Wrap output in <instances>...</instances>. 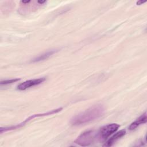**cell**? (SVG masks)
I'll use <instances>...</instances> for the list:
<instances>
[{
	"label": "cell",
	"mask_w": 147,
	"mask_h": 147,
	"mask_svg": "<svg viewBox=\"0 0 147 147\" xmlns=\"http://www.w3.org/2000/svg\"><path fill=\"white\" fill-rule=\"evenodd\" d=\"M105 108L101 105L93 106L72 118L71 123L74 126L82 125L100 118L105 113Z\"/></svg>",
	"instance_id": "1"
},
{
	"label": "cell",
	"mask_w": 147,
	"mask_h": 147,
	"mask_svg": "<svg viewBox=\"0 0 147 147\" xmlns=\"http://www.w3.org/2000/svg\"><path fill=\"white\" fill-rule=\"evenodd\" d=\"M96 138H98V132L90 130L82 133L74 141V142L82 146H87L92 144Z\"/></svg>",
	"instance_id": "2"
},
{
	"label": "cell",
	"mask_w": 147,
	"mask_h": 147,
	"mask_svg": "<svg viewBox=\"0 0 147 147\" xmlns=\"http://www.w3.org/2000/svg\"><path fill=\"white\" fill-rule=\"evenodd\" d=\"M61 110H62V107H60V108H58V109H55V110H51V111H48V112H47V113L32 115L31 116H30V117H29L28 118H26L25 121H24L22 122H21V123H20L18 124V125H15V126H10V127H1V128L0 132H1V133H2L3 132H5V131H9V130H14V129H16L20 128V127L23 126L24 125H25L26 123L28 122L29 121H30V120L34 119V118H36V117H42V116L49 115H52V114H56V113H59V111H60Z\"/></svg>",
	"instance_id": "3"
},
{
	"label": "cell",
	"mask_w": 147,
	"mask_h": 147,
	"mask_svg": "<svg viewBox=\"0 0 147 147\" xmlns=\"http://www.w3.org/2000/svg\"><path fill=\"white\" fill-rule=\"evenodd\" d=\"M120 127L117 123H110L103 126L98 132V138L101 140H106L109 136L117 131Z\"/></svg>",
	"instance_id": "4"
},
{
	"label": "cell",
	"mask_w": 147,
	"mask_h": 147,
	"mask_svg": "<svg viewBox=\"0 0 147 147\" xmlns=\"http://www.w3.org/2000/svg\"><path fill=\"white\" fill-rule=\"evenodd\" d=\"M45 80V78H40L37 79H33L28 80L24 82L23 83H20L17 86V89L19 90H25L29 88L32 87H34L35 86L38 85L42 83Z\"/></svg>",
	"instance_id": "5"
},
{
	"label": "cell",
	"mask_w": 147,
	"mask_h": 147,
	"mask_svg": "<svg viewBox=\"0 0 147 147\" xmlns=\"http://www.w3.org/2000/svg\"><path fill=\"white\" fill-rule=\"evenodd\" d=\"M126 134L125 130H121L115 133L112 137H111L108 141L103 146H112L117 141L122 138Z\"/></svg>",
	"instance_id": "6"
},
{
	"label": "cell",
	"mask_w": 147,
	"mask_h": 147,
	"mask_svg": "<svg viewBox=\"0 0 147 147\" xmlns=\"http://www.w3.org/2000/svg\"><path fill=\"white\" fill-rule=\"evenodd\" d=\"M147 121V115L146 112H145L143 114H142L140 117H139L136 121H134L133 122H132L129 127V130H134L136 129L137 127H138L140 125L145 123Z\"/></svg>",
	"instance_id": "7"
},
{
	"label": "cell",
	"mask_w": 147,
	"mask_h": 147,
	"mask_svg": "<svg viewBox=\"0 0 147 147\" xmlns=\"http://www.w3.org/2000/svg\"><path fill=\"white\" fill-rule=\"evenodd\" d=\"M57 51V50H51V51H48L46 52H45L43 54H41L39 56H38L37 57H35L34 59H33L32 60V62L35 63V62H38V61H41L42 60H44L45 59H47L48 58H49L51 56H52L53 54H54Z\"/></svg>",
	"instance_id": "8"
},
{
	"label": "cell",
	"mask_w": 147,
	"mask_h": 147,
	"mask_svg": "<svg viewBox=\"0 0 147 147\" xmlns=\"http://www.w3.org/2000/svg\"><path fill=\"white\" fill-rule=\"evenodd\" d=\"M20 79H9V80H5L1 82V85H6V84H11L13 83H15L18 80H20Z\"/></svg>",
	"instance_id": "9"
},
{
	"label": "cell",
	"mask_w": 147,
	"mask_h": 147,
	"mask_svg": "<svg viewBox=\"0 0 147 147\" xmlns=\"http://www.w3.org/2000/svg\"><path fill=\"white\" fill-rule=\"evenodd\" d=\"M145 2H146V1H138L136 2V4L137 5H142V3H144Z\"/></svg>",
	"instance_id": "10"
},
{
	"label": "cell",
	"mask_w": 147,
	"mask_h": 147,
	"mask_svg": "<svg viewBox=\"0 0 147 147\" xmlns=\"http://www.w3.org/2000/svg\"><path fill=\"white\" fill-rule=\"evenodd\" d=\"M45 2H46L45 1H37V2L39 3H40V4H42V3H45Z\"/></svg>",
	"instance_id": "11"
},
{
	"label": "cell",
	"mask_w": 147,
	"mask_h": 147,
	"mask_svg": "<svg viewBox=\"0 0 147 147\" xmlns=\"http://www.w3.org/2000/svg\"><path fill=\"white\" fill-rule=\"evenodd\" d=\"M30 1H21V2H22L23 3H29Z\"/></svg>",
	"instance_id": "12"
}]
</instances>
